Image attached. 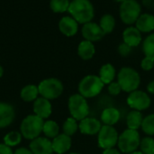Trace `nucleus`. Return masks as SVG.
<instances>
[{"label": "nucleus", "mask_w": 154, "mask_h": 154, "mask_svg": "<svg viewBox=\"0 0 154 154\" xmlns=\"http://www.w3.org/2000/svg\"><path fill=\"white\" fill-rule=\"evenodd\" d=\"M68 11L79 24L89 23L94 17V7L89 0H73Z\"/></svg>", "instance_id": "f257e3e1"}, {"label": "nucleus", "mask_w": 154, "mask_h": 154, "mask_svg": "<svg viewBox=\"0 0 154 154\" xmlns=\"http://www.w3.org/2000/svg\"><path fill=\"white\" fill-rule=\"evenodd\" d=\"M117 82L120 84L122 91L132 93L136 91L141 84L139 73L131 67H123L117 75Z\"/></svg>", "instance_id": "f03ea898"}, {"label": "nucleus", "mask_w": 154, "mask_h": 154, "mask_svg": "<svg viewBox=\"0 0 154 154\" xmlns=\"http://www.w3.org/2000/svg\"><path fill=\"white\" fill-rule=\"evenodd\" d=\"M43 119L37 115H28L25 117L20 126L21 134L27 140H34L39 137L43 128Z\"/></svg>", "instance_id": "7ed1b4c3"}, {"label": "nucleus", "mask_w": 154, "mask_h": 154, "mask_svg": "<svg viewBox=\"0 0 154 154\" xmlns=\"http://www.w3.org/2000/svg\"><path fill=\"white\" fill-rule=\"evenodd\" d=\"M104 87V83L99 76L89 74L85 76L79 84V94L84 98H93L98 95Z\"/></svg>", "instance_id": "20e7f679"}, {"label": "nucleus", "mask_w": 154, "mask_h": 154, "mask_svg": "<svg viewBox=\"0 0 154 154\" xmlns=\"http://www.w3.org/2000/svg\"><path fill=\"white\" fill-rule=\"evenodd\" d=\"M140 134L135 130L127 129L118 137V148L123 153H132L140 147Z\"/></svg>", "instance_id": "39448f33"}, {"label": "nucleus", "mask_w": 154, "mask_h": 154, "mask_svg": "<svg viewBox=\"0 0 154 154\" xmlns=\"http://www.w3.org/2000/svg\"><path fill=\"white\" fill-rule=\"evenodd\" d=\"M69 110L72 116L77 121H82L87 118L89 113L88 103L82 95L79 93L72 94L69 99Z\"/></svg>", "instance_id": "423d86ee"}, {"label": "nucleus", "mask_w": 154, "mask_h": 154, "mask_svg": "<svg viewBox=\"0 0 154 154\" xmlns=\"http://www.w3.org/2000/svg\"><path fill=\"white\" fill-rule=\"evenodd\" d=\"M39 94L47 100H53L60 97L63 92V84L57 78H48L38 85Z\"/></svg>", "instance_id": "0eeeda50"}, {"label": "nucleus", "mask_w": 154, "mask_h": 154, "mask_svg": "<svg viewBox=\"0 0 154 154\" xmlns=\"http://www.w3.org/2000/svg\"><path fill=\"white\" fill-rule=\"evenodd\" d=\"M141 5L136 0H126L120 5V17L126 25L136 23L140 17Z\"/></svg>", "instance_id": "6e6552de"}, {"label": "nucleus", "mask_w": 154, "mask_h": 154, "mask_svg": "<svg viewBox=\"0 0 154 154\" xmlns=\"http://www.w3.org/2000/svg\"><path fill=\"white\" fill-rule=\"evenodd\" d=\"M118 133L113 126L102 125L97 136V143L100 148L106 150L114 148L118 143Z\"/></svg>", "instance_id": "1a4fd4ad"}, {"label": "nucleus", "mask_w": 154, "mask_h": 154, "mask_svg": "<svg viewBox=\"0 0 154 154\" xmlns=\"http://www.w3.org/2000/svg\"><path fill=\"white\" fill-rule=\"evenodd\" d=\"M126 102L132 109L139 112L148 109L152 103L150 96L145 92L139 90L130 93Z\"/></svg>", "instance_id": "9d476101"}, {"label": "nucleus", "mask_w": 154, "mask_h": 154, "mask_svg": "<svg viewBox=\"0 0 154 154\" xmlns=\"http://www.w3.org/2000/svg\"><path fill=\"white\" fill-rule=\"evenodd\" d=\"M82 35L87 41L90 42H97L101 40L104 35L106 34L104 31L101 29L100 25H98L96 23H87L82 27Z\"/></svg>", "instance_id": "9b49d317"}, {"label": "nucleus", "mask_w": 154, "mask_h": 154, "mask_svg": "<svg viewBox=\"0 0 154 154\" xmlns=\"http://www.w3.org/2000/svg\"><path fill=\"white\" fill-rule=\"evenodd\" d=\"M102 127L101 122L96 118L87 117L80 121L79 124V129L81 133L86 135H95L98 134Z\"/></svg>", "instance_id": "f8f14e48"}, {"label": "nucleus", "mask_w": 154, "mask_h": 154, "mask_svg": "<svg viewBox=\"0 0 154 154\" xmlns=\"http://www.w3.org/2000/svg\"><path fill=\"white\" fill-rule=\"evenodd\" d=\"M30 151L33 154H51L53 152L51 142L44 137H38L30 143Z\"/></svg>", "instance_id": "ddd939ff"}, {"label": "nucleus", "mask_w": 154, "mask_h": 154, "mask_svg": "<svg viewBox=\"0 0 154 154\" xmlns=\"http://www.w3.org/2000/svg\"><path fill=\"white\" fill-rule=\"evenodd\" d=\"M14 107L6 103L0 102V129L8 127L14 120Z\"/></svg>", "instance_id": "4468645a"}, {"label": "nucleus", "mask_w": 154, "mask_h": 154, "mask_svg": "<svg viewBox=\"0 0 154 154\" xmlns=\"http://www.w3.org/2000/svg\"><path fill=\"white\" fill-rule=\"evenodd\" d=\"M34 114L42 119H46L51 114V104L49 100L40 97L34 101L33 103Z\"/></svg>", "instance_id": "2eb2a0df"}, {"label": "nucleus", "mask_w": 154, "mask_h": 154, "mask_svg": "<svg viewBox=\"0 0 154 154\" xmlns=\"http://www.w3.org/2000/svg\"><path fill=\"white\" fill-rule=\"evenodd\" d=\"M52 150L55 153L63 154L67 152L71 147V138L64 133L59 134L51 142Z\"/></svg>", "instance_id": "dca6fc26"}, {"label": "nucleus", "mask_w": 154, "mask_h": 154, "mask_svg": "<svg viewBox=\"0 0 154 154\" xmlns=\"http://www.w3.org/2000/svg\"><path fill=\"white\" fill-rule=\"evenodd\" d=\"M60 31L66 36H73L78 32V22L70 16H64L59 23Z\"/></svg>", "instance_id": "f3484780"}, {"label": "nucleus", "mask_w": 154, "mask_h": 154, "mask_svg": "<svg viewBox=\"0 0 154 154\" xmlns=\"http://www.w3.org/2000/svg\"><path fill=\"white\" fill-rule=\"evenodd\" d=\"M123 39H124V43L131 47L138 46L142 41L141 32L136 27L134 26L127 27L123 33Z\"/></svg>", "instance_id": "a211bd4d"}, {"label": "nucleus", "mask_w": 154, "mask_h": 154, "mask_svg": "<svg viewBox=\"0 0 154 154\" xmlns=\"http://www.w3.org/2000/svg\"><path fill=\"white\" fill-rule=\"evenodd\" d=\"M136 28L143 33H150L154 30V15L143 14L136 21Z\"/></svg>", "instance_id": "6ab92c4d"}, {"label": "nucleus", "mask_w": 154, "mask_h": 154, "mask_svg": "<svg viewBox=\"0 0 154 154\" xmlns=\"http://www.w3.org/2000/svg\"><path fill=\"white\" fill-rule=\"evenodd\" d=\"M100 118L104 125L113 126L120 120V112L114 107L106 108L102 112Z\"/></svg>", "instance_id": "aec40b11"}, {"label": "nucleus", "mask_w": 154, "mask_h": 154, "mask_svg": "<svg viewBox=\"0 0 154 154\" xmlns=\"http://www.w3.org/2000/svg\"><path fill=\"white\" fill-rule=\"evenodd\" d=\"M143 121V116L141 112L133 110L126 116V124L128 129L137 131L140 127H142V123Z\"/></svg>", "instance_id": "412c9836"}, {"label": "nucleus", "mask_w": 154, "mask_h": 154, "mask_svg": "<svg viewBox=\"0 0 154 154\" xmlns=\"http://www.w3.org/2000/svg\"><path fill=\"white\" fill-rule=\"evenodd\" d=\"M78 54L83 60H89L95 54V46L90 41H82L78 47Z\"/></svg>", "instance_id": "4be33fe9"}, {"label": "nucleus", "mask_w": 154, "mask_h": 154, "mask_svg": "<svg viewBox=\"0 0 154 154\" xmlns=\"http://www.w3.org/2000/svg\"><path fill=\"white\" fill-rule=\"evenodd\" d=\"M116 77V69L111 64H106L99 70V78L104 84H110Z\"/></svg>", "instance_id": "5701e85b"}, {"label": "nucleus", "mask_w": 154, "mask_h": 154, "mask_svg": "<svg viewBox=\"0 0 154 154\" xmlns=\"http://www.w3.org/2000/svg\"><path fill=\"white\" fill-rule=\"evenodd\" d=\"M38 94H39L38 86L33 84H29L22 89L20 96L24 102H32L37 99Z\"/></svg>", "instance_id": "b1692460"}, {"label": "nucleus", "mask_w": 154, "mask_h": 154, "mask_svg": "<svg viewBox=\"0 0 154 154\" xmlns=\"http://www.w3.org/2000/svg\"><path fill=\"white\" fill-rule=\"evenodd\" d=\"M42 132L46 137L54 139L55 137H57L59 135L60 127H59L58 123H55L54 121H47L43 124Z\"/></svg>", "instance_id": "393cba45"}, {"label": "nucleus", "mask_w": 154, "mask_h": 154, "mask_svg": "<svg viewBox=\"0 0 154 154\" xmlns=\"http://www.w3.org/2000/svg\"><path fill=\"white\" fill-rule=\"evenodd\" d=\"M116 26V20L111 15H105L100 20V27L105 34L111 33Z\"/></svg>", "instance_id": "a878e982"}, {"label": "nucleus", "mask_w": 154, "mask_h": 154, "mask_svg": "<svg viewBox=\"0 0 154 154\" xmlns=\"http://www.w3.org/2000/svg\"><path fill=\"white\" fill-rule=\"evenodd\" d=\"M143 51L145 57L154 60V34H151L144 39L143 44Z\"/></svg>", "instance_id": "bb28decb"}, {"label": "nucleus", "mask_w": 154, "mask_h": 154, "mask_svg": "<svg viewBox=\"0 0 154 154\" xmlns=\"http://www.w3.org/2000/svg\"><path fill=\"white\" fill-rule=\"evenodd\" d=\"M62 128H63V132H64L63 133L70 137L77 133V131L79 129V124L77 123V120H75L72 117H69L65 121Z\"/></svg>", "instance_id": "cd10ccee"}, {"label": "nucleus", "mask_w": 154, "mask_h": 154, "mask_svg": "<svg viewBox=\"0 0 154 154\" xmlns=\"http://www.w3.org/2000/svg\"><path fill=\"white\" fill-rule=\"evenodd\" d=\"M22 141V134L19 132H10L4 137V143L9 147L18 145Z\"/></svg>", "instance_id": "c85d7f7f"}, {"label": "nucleus", "mask_w": 154, "mask_h": 154, "mask_svg": "<svg viewBox=\"0 0 154 154\" xmlns=\"http://www.w3.org/2000/svg\"><path fill=\"white\" fill-rule=\"evenodd\" d=\"M69 0H51L50 6L51 9L55 13H63L69 10Z\"/></svg>", "instance_id": "c756f323"}, {"label": "nucleus", "mask_w": 154, "mask_h": 154, "mask_svg": "<svg viewBox=\"0 0 154 154\" xmlns=\"http://www.w3.org/2000/svg\"><path fill=\"white\" fill-rule=\"evenodd\" d=\"M142 130L144 133L147 135L152 136L154 135V113L150 114L143 118V123H142Z\"/></svg>", "instance_id": "7c9ffc66"}, {"label": "nucleus", "mask_w": 154, "mask_h": 154, "mask_svg": "<svg viewBox=\"0 0 154 154\" xmlns=\"http://www.w3.org/2000/svg\"><path fill=\"white\" fill-rule=\"evenodd\" d=\"M140 149L143 154H154V139L152 137H144L141 140Z\"/></svg>", "instance_id": "2f4dec72"}, {"label": "nucleus", "mask_w": 154, "mask_h": 154, "mask_svg": "<svg viewBox=\"0 0 154 154\" xmlns=\"http://www.w3.org/2000/svg\"><path fill=\"white\" fill-rule=\"evenodd\" d=\"M107 91H108L109 94H111L113 96H116V95H118L121 93L122 88H121L120 84H118V82H112L108 85Z\"/></svg>", "instance_id": "473e14b6"}, {"label": "nucleus", "mask_w": 154, "mask_h": 154, "mask_svg": "<svg viewBox=\"0 0 154 154\" xmlns=\"http://www.w3.org/2000/svg\"><path fill=\"white\" fill-rule=\"evenodd\" d=\"M141 67L144 71H150L154 67V60L149 57H144L141 63Z\"/></svg>", "instance_id": "72a5a7b5"}, {"label": "nucleus", "mask_w": 154, "mask_h": 154, "mask_svg": "<svg viewBox=\"0 0 154 154\" xmlns=\"http://www.w3.org/2000/svg\"><path fill=\"white\" fill-rule=\"evenodd\" d=\"M132 48L131 46H129L128 44L123 43L119 45L118 47V52L119 54L122 55V56H128L130 54H131V51H132Z\"/></svg>", "instance_id": "f704fd0d"}, {"label": "nucleus", "mask_w": 154, "mask_h": 154, "mask_svg": "<svg viewBox=\"0 0 154 154\" xmlns=\"http://www.w3.org/2000/svg\"><path fill=\"white\" fill-rule=\"evenodd\" d=\"M0 154H14L11 147L5 145V143L0 144Z\"/></svg>", "instance_id": "c9c22d12"}, {"label": "nucleus", "mask_w": 154, "mask_h": 154, "mask_svg": "<svg viewBox=\"0 0 154 154\" xmlns=\"http://www.w3.org/2000/svg\"><path fill=\"white\" fill-rule=\"evenodd\" d=\"M14 154H33L30 150L26 149V148H19L17 149Z\"/></svg>", "instance_id": "e433bc0d"}, {"label": "nucleus", "mask_w": 154, "mask_h": 154, "mask_svg": "<svg viewBox=\"0 0 154 154\" xmlns=\"http://www.w3.org/2000/svg\"><path fill=\"white\" fill-rule=\"evenodd\" d=\"M103 154H121V152L115 149V148H111V149H106V150H104Z\"/></svg>", "instance_id": "4c0bfd02"}, {"label": "nucleus", "mask_w": 154, "mask_h": 154, "mask_svg": "<svg viewBox=\"0 0 154 154\" xmlns=\"http://www.w3.org/2000/svg\"><path fill=\"white\" fill-rule=\"evenodd\" d=\"M147 91L148 93H152V94H154V80L150 82L148 84H147Z\"/></svg>", "instance_id": "58836bf2"}, {"label": "nucleus", "mask_w": 154, "mask_h": 154, "mask_svg": "<svg viewBox=\"0 0 154 154\" xmlns=\"http://www.w3.org/2000/svg\"><path fill=\"white\" fill-rule=\"evenodd\" d=\"M3 74H4V70H3V67L0 65V77H2Z\"/></svg>", "instance_id": "ea45409f"}, {"label": "nucleus", "mask_w": 154, "mask_h": 154, "mask_svg": "<svg viewBox=\"0 0 154 154\" xmlns=\"http://www.w3.org/2000/svg\"><path fill=\"white\" fill-rule=\"evenodd\" d=\"M129 154H143L142 152H132V153H129Z\"/></svg>", "instance_id": "a19ab883"}, {"label": "nucleus", "mask_w": 154, "mask_h": 154, "mask_svg": "<svg viewBox=\"0 0 154 154\" xmlns=\"http://www.w3.org/2000/svg\"><path fill=\"white\" fill-rule=\"evenodd\" d=\"M116 1H117V2H125V1H126V0H116Z\"/></svg>", "instance_id": "79ce46f5"}, {"label": "nucleus", "mask_w": 154, "mask_h": 154, "mask_svg": "<svg viewBox=\"0 0 154 154\" xmlns=\"http://www.w3.org/2000/svg\"><path fill=\"white\" fill-rule=\"evenodd\" d=\"M69 154H79V153H76V152H73V153H69Z\"/></svg>", "instance_id": "37998d69"}, {"label": "nucleus", "mask_w": 154, "mask_h": 154, "mask_svg": "<svg viewBox=\"0 0 154 154\" xmlns=\"http://www.w3.org/2000/svg\"><path fill=\"white\" fill-rule=\"evenodd\" d=\"M51 154H53V153H51Z\"/></svg>", "instance_id": "c03bdc74"}]
</instances>
